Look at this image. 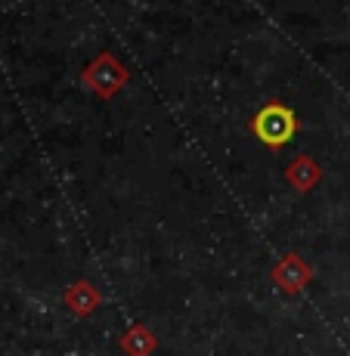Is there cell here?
<instances>
[{
	"instance_id": "3957f363",
	"label": "cell",
	"mask_w": 350,
	"mask_h": 356,
	"mask_svg": "<svg viewBox=\"0 0 350 356\" xmlns=\"http://www.w3.org/2000/svg\"><path fill=\"white\" fill-rule=\"evenodd\" d=\"M313 276H317V273H313V264H307V257L298 254V251L283 254L270 270L273 285H276L283 294H301L313 282Z\"/></svg>"
},
{
	"instance_id": "6da1fadb",
	"label": "cell",
	"mask_w": 350,
	"mask_h": 356,
	"mask_svg": "<svg viewBox=\"0 0 350 356\" xmlns=\"http://www.w3.org/2000/svg\"><path fill=\"white\" fill-rule=\"evenodd\" d=\"M248 127H251V134H255V140L260 143V146L279 152V149H285L288 143L298 136L301 118H298V112H294L292 106H285L283 99H270L251 115Z\"/></svg>"
},
{
	"instance_id": "5b68a950",
	"label": "cell",
	"mask_w": 350,
	"mask_h": 356,
	"mask_svg": "<svg viewBox=\"0 0 350 356\" xmlns=\"http://www.w3.org/2000/svg\"><path fill=\"white\" fill-rule=\"evenodd\" d=\"M63 304H65V310L72 313V316L90 319L93 313L100 310V304H102V291L96 289L93 282H87V279H74V282L65 289V294H63Z\"/></svg>"
},
{
	"instance_id": "7a4b0ae2",
	"label": "cell",
	"mask_w": 350,
	"mask_h": 356,
	"mask_svg": "<svg viewBox=\"0 0 350 356\" xmlns=\"http://www.w3.org/2000/svg\"><path fill=\"white\" fill-rule=\"evenodd\" d=\"M127 81H130V68L121 63L112 50H102L100 56L90 59V63L81 68V84L102 102L118 97L127 87Z\"/></svg>"
},
{
	"instance_id": "277c9868",
	"label": "cell",
	"mask_w": 350,
	"mask_h": 356,
	"mask_svg": "<svg viewBox=\"0 0 350 356\" xmlns=\"http://www.w3.org/2000/svg\"><path fill=\"white\" fill-rule=\"evenodd\" d=\"M283 177H285V183L294 189V193L307 195V193H313V189L319 186V180H322V164L313 159V155H294V159L285 164Z\"/></svg>"
},
{
	"instance_id": "8992f818",
	"label": "cell",
	"mask_w": 350,
	"mask_h": 356,
	"mask_svg": "<svg viewBox=\"0 0 350 356\" xmlns=\"http://www.w3.org/2000/svg\"><path fill=\"white\" fill-rule=\"evenodd\" d=\"M118 347L125 356H152L159 350V334H155L146 323H134L118 338Z\"/></svg>"
}]
</instances>
